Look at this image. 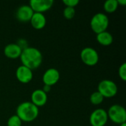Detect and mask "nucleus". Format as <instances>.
<instances>
[{"instance_id": "obj_8", "label": "nucleus", "mask_w": 126, "mask_h": 126, "mask_svg": "<svg viewBox=\"0 0 126 126\" xmlns=\"http://www.w3.org/2000/svg\"><path fill=\"white\" fill-rule=\"evenodd\" d=\"M53 3L52 0H31L29 6L34 13H44L52 7Z\"/></svg>"}, {"instance_id": "obj_18", "label": "nucleus", "mask_w": 126, "mask_h": 126, "mask_svg": "<svg viewBox=\"0 0 126 126\" xmlns=\"http://www.w3.org/2000/svg\"><path fill=\"white\" fill-rule=\"evenodd\" d=\"M7 126H21L22 121L16 114L11 116L7 120Z\"/></svg>"}, {"instance_id": "obj_5", "label": "nucleus", "mask_w": 126, "mask_h": 126, "mask_svg": "<svg viewBox=\"0 0 126 126\" xmlns=\"http://www.w3.org/2000/svg\"><path fill=\"white\" fill-rule=\"evenodd\" d=\"M97 89V92H99L104 98L114 97L118 91L117 84L111 80H103L99 83Z\"/></svg>"}, {"instance_id": "obj_1", "label": "nucleus", "mask_w": 126, "mask_h": 126, "mask_svg": "<svg viewBox=\"0 0 126 126\" xmlns=\"http://www.w3.org/2000/svg\"><path fill=\"white\" fill-rule=\"evenodd\" d=\"M20 59L23 66L32 71L38 68L43 61V55L40 50L35 47H27L21 52Z\"/></svg>"}, {"instance_id": "obj_11", "label": "nucleus", "mask_w": 126, "mask_h": 126, "mask_svg": "<svg viewBox=\"0 0 126 126\" xmlns=\"http://www.w3.org/2000/svg\"><path fill=\"white\" fill-rule=\"evenodd\" d=\"M34 12L29 5L24 4L20 6L16 10V18L21 22H28L30 21Z\"/></svg>"}, {"instance_id": "obj_16", "label": "nucleus", "mask_w": 126, "mask_h": 126, "mask_svg": "<svg viewBox=\"0 0 126 126\" xmlns=\"http://www.w3.org/2000/svg\"><path fill=\"white\" fill-rule=\"evenodd\" d=\"M118 6L119 4L117 3V0H107L104 3L103 8L106 13H113L117 10Z\"/></svg>"}, {"instance_id": "obj_20", "label": "nucleus", "mask_w": 126, "mask_h": 126, "mask_svg": "<svg viewBox=\"0 0 126 126\" xmlns=\"http://www.w3.org/2000/svg\"><path fill=\"white\" fill-rule=\"evenodd\" d=\"M118 75L120 79H122L123 81L126 80V63H123L120 65L118 70Z\"/></svg>"}, {"instance_id": "obj_7", "label": "nucleus", "mask_w": 126, "mask_h": 126, "mask_svg": "<svg viewBox=\"0 0 126 126\" xmlns=\"http://www.w3.org/2000/svg\"><path fill=\"white\" fill-rule=\"evenodd\" d=\"M109 120L107 111L103 109H97L93 111L89 117L92 126H105Z\"/></svg>"}, {"instance_id": "obj_12", "label": "nucleus", "mask_w": 126, "mask_h": 126, "mask_svg": "<svg viewBox=\"0 0 126 126\" xmlns=\"http://www.w3.org/2000/svg\"><path fill=\"white\" fill-rule=\"evenodd\" d=\"M47 102V94H46L42 89H36L33 91L31 94V103L35 106H44Z\"/></svg>"}, {"instance_id": "obj_9", "label": "nucleus", "mask_w": 126, "mask_h": 126, "mask_svg": "<svg viewBox=\"0 0 126 126\" xmlns=\"http://www.w3.org/2000/svg\"><path fill=\"white\" fill-rule=\"evenodd\" d=\"M60 79V73L55 68H49L45 71L43 75L42 80L44 85L52 86L56 84Z\"/></svg>"}, {"instance_id": "obj_14", "label": "nucleus", "mask_w": 126, "mask_h": 126, "mask_svg": "<svg viewBox=\"0 0 126 126\" xmlns=\"http://www.w3.org/2000/svg\"><path fill=\"white\" fill-rule=\"evenodd\" d=\"M30 23L32 27L35 30H41L43 29L47 24V19L44 13H34L31 19Z\"/></svg>"}, {"instance_id": "obj_25", "label": "nucleus", "mask_w": 126, "mask_h": 126, "mask_svg": "<svg viewBox=\"0 0 126 126\" xmlns=\"http://www.w3.org/2000/svg\"><path fill=\"white\" fill-rule=\"evenodd\" d=\"M120 126H126V123H123V124H121Z\"/></svg>"}, {"instance_id": "obj_10", "label": "nucleus", "mask_w": 126, "mask_h": 126, "mask_svg": "<svg viewBox=\"0 0 126 126\" xmlns=\"http://www.w3.org/2000/svg\"><path fill=\"white\" fill-rule=\"evenodd\" d=\"M16 76L17 80L21 83H30L33 77L32 71L29 68L21 65L19 66L16 72Z\"/></svg>"}, {"instance_id": "obj_13", "label": "nucleus", "mask_w": 126, "mask_h": 126, "mask_svg": "<svg viewBox=\"0 0 126 126\" xmlns=\"http://www.w3.org/2000/svg\"><path fill=\"white\" fill-rule=\"evenodd\" d=\"M22 49L17 44H9L4 49V55L10 59H16L20 58Z\"/></svg>"}, {"instance_id": "obj_21", "label": "nucleus", "mask_w": 126, "mask_h": 126, "mask_svg": "<svg viewBox=\"0 0 126 126\" xmlns=\"http://www.w3.org/2000/svg\"><path fill=\"white\" fill-rule=\"evenodd\" d=\"M63 3L66 5V7L75 8L79 4V1L78 0H63Z\"/></svg>"}, {"instance_id": "obj_23", "label": "nucleus", "mask_w": 126, "mask_h": 126, "mask_svg": "<svg viewBox=\"0 0 126 126\" xmlns=\"http://www.w3.org/2000/svg\"><path fill=\"white\" fill-rule=\"evenodd\" d=\"M46 94H47L49 92H50V90H51V86H47V85H44V87H43V89H42Z\"/></svg>"}, {"instance_id": "obj_6", "label": "nucleus", "mask_w": 126, "mask_h": 126, "mask_svg": "<svg viewBox=\"0 0 126 126\" xmlns=\"http://www.w3.org/2000/svg\"><path fill=\"white\" fill-rule=\"evenodd\" d=\"M80 58L82 61L89 66L97 65L99 61V55L97 50L92 47H85L80 52Z\"/></svg>"}, {"instance_id": "obj_15", "label": "nucleus", "mask_w": 126, "mask_h": 126, "mask_svg": "<svg viewBox=\"0 0 126 126\" xmlns=\"http://www.w3.org/2000/svg\"><path fill=\"white\" fill-rule=\"evenodd\" d=\"M96 38L97 42L103 46H109L112 44L114 41L112 35L107 31H104L103 32L97 34Z\"/></svg>"}, {"instance_id": "obj_22", "label": "nucleus", "mask_w": 126, "mask_h": 126, "mask_svg": "<svg viewBox=\"0 0 126 126\" xmlns=\"http://www.w3.org/2000/svg\"><path fill=\"white\" fill-rule=\"evenodd\" d=\"M17 44L20 47V48H21L22 50H23L24 49H25V48L28 47V46H27V41L23 40V39H20V40H19V42H18Z\"/></svg>"}, {"instance_id": "obj_3", "label": "nucleus", "mask_w": 126, "mask_h": 126, "mask_svg": "<svg viewBox=\"0 0 126 126\" xmlns=\"http://www.w3.org/2000/svg\"><path fill=\"white\" fill-rule=\"evenodd\" d=\"M109 20L108 16L103 13H96L91 19L90 26L96 34L106 31L109 27Z\"/></svg>"}, {"instance_id": "obj_17", "label": "nucleus", "mask_w": 126, "mask_h": 126, "mask_svg": "<svg viewBox=\"0 0 126 126\" xmlns=\"http://www.w3.org/2000/svg\"><path fill=\"white\" fill-rule=\"evenodd\" d=\"M103 100H104V97L97 91L93 92L90 96L91 103H92L93 105H95V106H97V105H100V103H102L103 102Z\"/></svg>"}, {"instance_id": "obj_4", "label": "nucleus", "mask_w": 126, "mask_h": 126, "mask_svg": "<svg viewBox=\"0 0 126 126\" xmlns=\"http://www.w3.org/2000/svg\"><path fill=\"white\" fill-rule=\"evenodd\" d=\"M108 117L116 124H123L126 123V109L118 104L111 106L107 111Z\"/></svg>"}, {"instance_id": "obj_24", "label": "nucleus", "mask_w": 126, "mask_h": 126, "mask_svg": "<svg viewBox=\"0 0 126 126\" xmlns=\"http://www.w3.org/2000/svg\"><path fill=\"white\" fill-rule=\"evenodd\" d=\"M117 3L119 5L120 4L122 6H125L126 4V0H117Z\"/></svg>"}, {"instance_id": "obj_2", "label": "nucleus", "mask_w": 126, "mask_h": 126, "mask_svg": "<svg viewBox=\"0 0 126 126\" xmlns=\"http://www.w3.org/2000/svg\"><path fill=\"white\" fill-rule=\"evenodd\" d=\"M38 108L31 102L21 103L16 109V115L22 122L30 123L33 121L38 117Z\"/></svg>"}, {"instance_id": "obj_19", "label": "nucleus", "mask_w": 126, "mask_h": 126, "mask_svg": "<svg viewBox=\"0 0 126 126\" xmlns=\"http://www.w3.org/2000/svg\"><path fill=\"white\" fill-rule=\"evenodd\" d=\"M75 10L73 7H66L63 10V16L66 19L70 20L75 17Z\"/></svg>"}]
</instances>
